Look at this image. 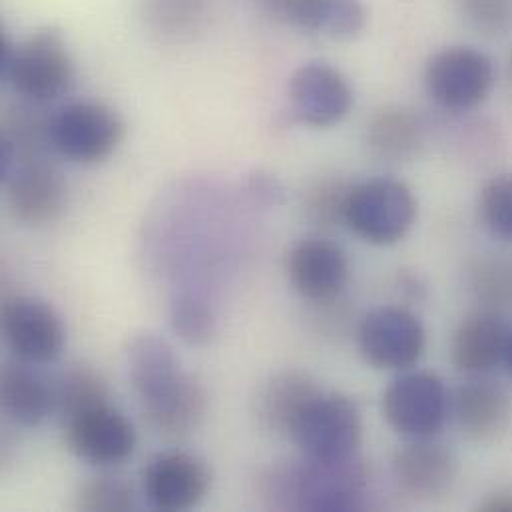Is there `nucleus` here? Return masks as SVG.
Listing matches in <instances>:
<instances>
[{
  "label": "nucleus",
  "mask_w": 512,
  "mask_h": 512,
  "mask_svg": "<svg viewBox=\"0 0 512 512\" xmlns=\"http://www.w3.org/2000/svg\"><path fill=\"white\" fill-rule=\"evenodd\" d=\"M495 80L493 60L475 46H445L425 66L427 94L449 112L479 108L491 96Z\"/></svg>",
  "instance_id": "5"
},
{
  "label": "nucleus",
  "mask_w": 512,
  "mask_h": 512,
  "mask_svg": "<svg viewBox=\"0 0 512 512\" xmlns=\"http://www.w3.org/2000/svg\"><path fill=\"white\" fill-rule=\"evenodd\" d=\"M52 120L40 110V104L16 108L4 120L2 142H6L18 160L44 158L52 146Z\"/></svg>",
  "instance_id": "24"
},
{
  "label": "nucleus",
  "mask_w": 512,
  "mask_h": 512,
  "mask_svg": "<svg viewBox=\"0 0 512 512\" xmlns=\"http://www.w3.org/2000/svg\"><path fill=\"white\" fill-rule=\"evenodd\" d=\"M453 411L463 435L479 443H491L509 429L512 401L499 383L475 379L457 391Z\"/></svg>",
  "instance_id": "18"
},
{
  "label": "nucleus",
  "mask_w": 512,
  "mask_h": 512,
  "mask_svg": "<svg viewBox=\"0 0 512 512\" xmlns=\"http://www.w3.org/2000/svg\"><path fill=\"white\" fill-rule=\"evenodd\" d=\"M465 22L485 36H505L512 30V0H457Z\"/></svg>",
  "instance_id": "30"
},
{
  "label": "nucleus",
  "mask_w": 512,
  "mask_h": 512,
  "mask_svg": "<svg viewBox=\"0 0 512 512\" xmlns=\"http://www.w3.org/2000/svg\"><path fill=\"white\" fill-rule=\"evenodd\" d=\"M415 220V194L401 180L373 178L349 190L343 224L367 244L393 246L411 232Z\"/></svg>",
  "instance_id": "4"
},
{
  "label": "nucleus",
  "mask_w": 512,
  "mask_h": 512,
  "mask_svg": "<svg viewBox=\"0 0 512 512\" xmlns=\"http://www.w3.org/2000/svg\"><path fill=\"white\" fill-rule=\"evenodd\" d=\"M4 184L8 210L20 224H54L68 206L66 180L46 158L18 160Z\"/></svg>",
  "instance_id": "11"
},
{
  "label": "nucleus",
  "mask_w": 512,
  "mask_h": 512,
  "mask_svg": "<svg viewBox=\"0 0 512 512\" xmlns=\"http://www.w3.org/2000/svg\"><path fill=\"white\" fill-rule=\"evenodd\" d=\"M0 399L6 415L22 427H38L54 411L52 383L48 385L24 363L2 367Z\"/></svg>",
  "instance_id": "22"
},
{
  "label": "nucleus",
  "mask_w": 512,
  "mask_h": 512,
  "mask_svg": "<svg viewBox=\"0 0 512 512\" xmlns=\"http://www.w3.org/2000/svg\"><path fill=\"white\" fill-rule=\"evenodd\" d=\"M259 6L275 20L279 22H285V16L293 4V0H257Z\"/></svg>",
  "instance_id": "33"
},
{
  "label": "nucleus",
  "mask_w": 512,
  "mask_h": 512,
  "mask_svg": "<svg viewBox=\"0 0 512 512\" xmlns=\"http://www.w3.org/2000/svg\"><path fill=\"white\" fill-rule=\"evenodd\" d=\"M128 375L150 427L170 439L194 433L208 409L204 387L188 375L174 347L156 333L136 335L126 349Z\"/></svg>",
  "instance_id": "1"
},
{
  "label": "nucleus",
  "mask_w": 512,
  "mask_h": 512,
  "mask_svg": "<svg viewBox=\"0 0 512 512\" xmlns=\"http://www.w3.org/2000/svg\"><path fill=\"white\" fill-rule=\"evenodd\" d=\"M351 184L343 180H323L315 184L305 200V214L307 218L317 224L331 228L335 224H343V212H345V202L349 196Z\"/></svg>",
  "instance_id": "29"
},
{
  "label": "nucleus",
  "mask_w": 512,
  "mask_h": 512,
  "mask_svg": "<svg viewBox=\"0 0 512 512\" xmlns=\"http://www.w3.org/2000/svg\"><path fill=\"white\" fill-rule=\"evenodd\" d=\"M0 74L30 104H50L68 94L76 82V66L58 28H40L22 42L2 36Z\"/></svg>",
  "instance_id": "2"
},
{
  "label": "nucleus",
  "mask_w": 512,
  "mask_h": 512,
  "mask_svg": "<svg viewBox=\"0 0 512 512\" xmlns=\"http://www.w3.org/2000/svg\"><path fill=\"white\" fill-rule=\"evenodd\" d=\"M393 477L411 499L435 501L453 489L459 461L449 447L433 439H413L395 453Z\"/></svg>",
  "instance_id": "15"
},
{
  "label": "nucleus",
  "mask_w": 512,
  "mask_h": 512,
  "mask_svg": "<svg viewBox=\"0 0 512 512\" xmlns=\"http://www.w3.org/2000/svg\"><path fill=\"white\" fill-rule=\"evenodd\" d=\"M204 16V0H150V18L166 34L194 32Z\"/></svg>",
  "instance_id": "31"
},
{
  "label": "nucleus",
  "mask_w": 512,
  "mask_h": 512,
  "mask_svg": "<svg viewBox=\"0 0 512 512\" xmlns=\"http://www.w3.org/2000/svg\"><path fill=\"white\" fill-rule=\"evenodd\" d=\"M2 331L24 363H52L60 357L66 331L56 309L30 295L8 297L2 305Z\"/></svg>",
  "instance_id": "12"
},
{
  "label": "nucleus",
  "mask_w": 512,
  "mask_h": 512,
  "mask_svg": "<svg viewBox=\"0 0 512 512\" xmlns=\"http://www.w3.org/2000/svg\"><path fill=\"white\" fill-rule=\"evenodd\" d=\"M64 439L74 457L96 467L124 463L138 443L130 419L110 403L66 421Z\"/></svg>",
  "instance_id": "13"
},
{
  "label": "nucleus",
  "mask_w": 512,
  "mask_h": 512,
  "mask_svg": "<svg viewBox=\"0 0 512 512\" xmlns=\"http://www.w3.org/2000/svg\"><path fill=\"white\" fill-rule=\"evenodd\" d=\"M212 489V471L204 459L184 451L162 453L144 469V491L160 511L198 507Z\"/></svg>",
  "instance_id": "14"
},
{
  "label": "nucleus",
  "mask_w": 512,
  "mask_h": 512,
  "mask_svg": "<svg viewBox=\"0 0 512 512\" xmlns=\"http://www.w3.org/2000/svg\"><path fill=\"white\" fill-rule=\"evenodd\" d=\"M511 327L491 309L471 313L453 335L451 359L457 371L469 377H483L505 363Z\"/></svg>",
  "instance_id": "17"
},
{
  "label": "nucleus",
  "mask_w": 512,
  "mask_h": 512,
  "mask_svg": "<svg viewBox=\"0 0 512 512\" xmlns=\"http://www.w3.org/2000/svg\"><path fill=\"white\" fill-rule=\"evenodd\" d=\"M479 210L487 230L512 244V174H499L483 186Z\"/></svg>",
  "instance_id": "27"
},
{
  "label": "nucleus",
  "mask_w": 512,
  "mask_h": 512,
  "mask_svg": "<svg viewBox=\"0 0 512 512\" xmlns=\"http://www.w3.org/2000/svg\"><path fill=\"white\" fill-rule=\"evenodd\" d=\"M319 393L315 379L303 371L275 373L257 391V423L273 435L289 437L297 417Z\"/></svg>",
  "instance_id": "19"
},
{
  "label": "nucleus",
  "mask_w": 512,
  "mask_h": 512,
  "mask_svg": "<svg viewBox=\"0 0 512 512\" xmlns=\"http://www.w3.org/2000/svg\"><path fill=\"white\" fill-rule=\"evenodd\" d=\"M291 116L311 128H331L347 118L355 104L347 76L327 62L299 66L287 86Z\"/></svg>",
  "instance_id": "10"
},
{
  "label": "nucleus",
  "mask_w": 512,
  "mask_h": 512,
  "mask_svg": "<svg viewBox=\"0 0 512 512\" xmlns=\"http://www.w3.org/2000/svg\"><path fill=\"white\" fill-rule=\"evenodd\" d=\"M287 277L301 297L325 303L345 289L349 259L337 244L325 238H307L291 248Z\"/></svg>",
  "instance_id": "16"
},
{
  "label": "nucleus",
  "mask_w": 512,
  "mask_h": 512,
  "mask_svg": "<svg viewBox=\"0 0 512 512\" xmlns=\"http://www.w3.org/2000/svg\"><path fill=\"white\" fill-rule=\"evenodd\" d=\"M443 381L427 371H405L383 393V415L389 427L407 439H433L449 415Z\"/></svg>",
  "instance_id": "8"
},
{
  "label": "nucleus",
  "mask_w": 512,
  "mask_h": 512,
  "mask_svg": "<svg viewBox=\"0 0 512 512\" xmlns=\"http://www.w3.org/2000/svg\"><path fill=\"white\" fill-rule=\"evenodd\" d=\"M505 365H507V369H509V373H511L512 377V331L511 339H509V347H507V355H505Z\"/></svg>",
  "instance_id": "34"
},
{
  "label": "nucleus",
  "mask_w": 512,
  "mask_h": 512,
  "mask_svg": "<svg viewBox=\"0 0 512 512\" xmlns=\"http://www.w3.org/2000/svg\"><path fill=\"white\" fill-rule=\"evenodd\" d=\"M54 411L62 421H70L96 407L108 405L110 393L104 377L86 365L64 369L52 383Z\"/></svg>",
  "instance_id": "23"
},
{
  "label": "nucleus",
  "mask_w": 512,
  "mask_h": 512,
  "mask_svg": "<svg viewBox=\"0 0 512 512\" xmlns=\"http://www.w3.org/2000/svg\"><path fill=\"white\" fill-rule=\"evenodd\" d=\"M172 327L190 345H204L216 333V315L198 295L184 293L172 305Z\"/></svg>",
  "instance_id": "26"
},
{
  "label": "nucleus",
  "mask_w": 512,
  "mask_h": 512,
  "mask_svg": "<svg viewBox=\"0 0 512 512\" xmlns=\"http://www.w3.org/2000/svg\"><path fill=\"white\" fill-rule=\"evenodd\" d=\"M425 144V128L419 116L403 106L379 110L365 128L369 156L387 164L413 160Z\"/></svg>",
  "instance_id": "20"
},
{
  "label": "nucleus",
  "mask_w": 512,
  "mask_h": 512,
  "mask_svg": "<svg viewBox=\"0 0 512 512\" xmlns=\"http://www.w3.org/2000/svg\"><path fill=\"white\" fill-rule=\"evenodd\" d=\"M134 505V491L120 477H94L76 495V507L80 511H130Z\"/></svg>",
  "instance_id": "28"
},
{
  "label": "nucleus",
  "mask_w": 512,
  "mask_h": 512,
  "mask_svg": "<svg viewBox=\"0 0 512 512\" xmlns=\"http://www.w3.org/2000/svg\"><path fill=\"white\" fill-rule=\"evenodd\" d=\"M363 421L357 403L341 393L321 391L297 417L289 437L307 459L357 455Z\"/></svg>",
  "instance_id": "6"
},
{
  "label": "nucleus",
  "mask_w": 512,
  "mask_h": 512,
  "mask_svg": "<svg viewBox=\"0 0 512 512\" xmlns=\"http://www.w3.org/2000/svg\"><path fill=\"white\" fill-rule=\"evenodd\" d=\"M285 24L329 40H351L363 32L367 10L361 0H295Z\"/></svg>",
  "instance_id": "21"
},
{
  "label": "nucleus",
  "mask_w": 512,
  "mask_h": 512,
  "mask_svg": "<svg viewBox=\"0 0 512 512\" xmlns=\"http://www.w3.org/2000/svg\"><path fill=\"white\" fill-rule=\"evenodd\" d=\"M369 475L357 455L345 459H307L287 465V509L355 511L363 505Z\"/></svg>",
  "instance_id": "3"
},
{
  "label": "nucleus",
  "mask_w": 512,
  "mask_h": 512,
  "mask_svg": "<svg viewBox=\"0 0 512 512\" xmlns=\"http://www.w3.org/2000/svg\"><path fill=\"white\" fill-rule=\"evenodd\" d=\"M122 116L102 102H74L52 120V148L74 164H98L122 144Z\"/></svg>",
  "instance_id": "7"
},
{
  "label": "nucleus",
  "mask_w": 512,
  "mask_h": 512,
  "mask_svg": "<svg viewBox=\"0 0 512 512\" xmlns=\"http://www.w3.org/2000/svg\"><path fill=\"white\" fill-rule=\"evenodd\" d=\"M481 509L489 512H512V491H499L491 495L481 505Z\"/></svg>",
  "instance_id": "32"
},
{
  "label": "nucleus",
  "mask_w": 512,
  "mask_h": 512,
  "mask_svg": "<svg viewBox=\"0 0 512 512\" xmlns=\"http://www.w3.org/2000/svg\"><path fill=\"white\" fill-rule=\"evenodd\" d=\"M471 287L483 309L497 311L512 303V263L499 257H481L471 269Z\"/></svg>",
  "instance_id": "25"
},
{
  "label": "nucleus",
  "mask_w": 512,
  "mask_h": 512,
  "mask_svg": "<svg viewBox=\"0 0 512 512\" xmlns=\"http://www.w3.org/2000/svg\"><path fill=\"white\" fill-rule=\"evenodd\" d=\"M357 345L371 367L407 371L423 357L427 333L421 319L409 309L383 305L361 319Z\"/></svg>",
  "instance_id": "9"
}]
</instances>
